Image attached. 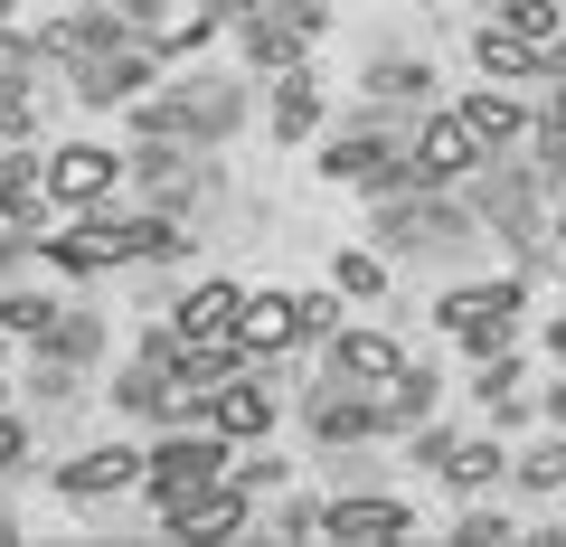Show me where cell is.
Returning <instances> with one entry per match:
<instances>
[{"label":"cell","mask_w":566,"mask_h":547,"mask_svg":"<svg viewBox=\"0 0 566 547\" xmlns=\"http://www.w3.org/2000/svg\"><path fill=\"white\" fill-rule=\"evenodd\" d=\"M472 236H482L472 199L424 189L416 170H397V180L368 189V245H378V255H397V264H453V255H472Z\"/></svg>","instance_id":"1"},{"label":"cell","mask_w":566,"mask_h":547,"mask_svg":"<svg viewBox=\"0 0 566 547\" xmlns=\"http://www.w3.org/2000/svg\"><path fill=\"white\" fill-rule=\"evenodd\" d=\"M133 123H142V133H170V143L218 151L227 133L245 123V85H237V76H180V85H151Z\"/></svg>","instance_id":"2"},{"label":"cell","mask_w":566,"mask_h":547,"mask_svg":"<svg viewBox=\"0 0 566 547\" xmlns=\"http://www.w3.org/2000/svg\"><path fill=\"white\" fill-rule=\"evenodd\" d=\"M538 199H547V170H538V161H510V151H491V161L472 170V218H482L520 264H538V245H547Z\"/></svg>","instance_id":"3"},{"label":"cell","mask_w":566,"mask_h":547,"mask_svg":"<svg viewBox=\"0 0 566 547\" xmlns=\"http://www.w3.org/2000/svg\"><path fill=\"white\" fill-rule=\"evenodd\" d=\"M48 255L66 264V274H95V264H161L180 255V227L161 218H104V208H85V227H66V236H48Z\"/></svg>","instance_id":"4"},{"label":"cell","mask_w":566,"mask_h":547,"mask_svg":"<svg viewBox=\"0 0 566 547\" xmlns=\"http://www.w3.org/2000/svg\"><path fill=\"white\" fill-rule=\"evenodd\" d=\"M406 143H416V114H387V104H368V114H349V133H331L322 143V180H349V189H378L406 170Z\"/></svg>","instance_id":"5"},{"label":"cell","mask_w":566,"mask_h":547,"mask_svg":"<svg viewBox=\"0 0 566 547\" xmlns=\"http://www.w3.org/2000/svg\"><path fill=\"white\" fill-rule=\"evenodd\" d=\"M520 312H528V284H520V274H491V284H453L444 303H434V322L482 359V349H510V340H520Z\"/></svg>","instance_id":"6"},{"label":"cell","mask_w":566,"mask_h":547,"mask_svg":"<svg viewBox=\"0 0 566 547\" xmlns=\"http://www.w3.org/2000/svg\"><path fill=\"white\" fill-rule=\"evenodd\" d=\"M331 29V0H255L237 20V48H245V66H264V76H283V66H303L312 57V39Z\"/></svg>","instance_id":"7"},{"label":"cell","mask_w":566,"mask_h":547,"mask_svg":"<svg viewBox=\"0 0 566 547\" xmlns=\"http://www.w3.org/2000/svg\"><path fill=\"white\" fill-rule=\"evenodd\" d=\"M303 425H312V444H368V434H387V406H378V387H359L349 368H312V387H303Z\"/></svg>","instance_id":"8"},{"label":"cell","mask_w":566,"mask_h":547,"mask_svg":"<svg viewBox=\"0 0 566 547\" xmlns=\"http://www.w3.org/2000/svg\"><path fill=\"white\" fill-rule=\"evenodd\" d=\"M161 57H170V48L151 39V29H133V39H114V48H95V57H76L66 76H76L85 104H133V95H151Z\"/></svg>","instance_id":"9"},{"label":"cell","mask_w":566,"mask_h":547,"mask_svg":"<svg viewBox=\"0 0 566 547\" xmlns=\"http://www.w3.org/2000/svg\"><path fill=\"white\" fill-rule=\"evenodd\" d=\"M482 161H491V151H482V133L463 123V104H453V114H416V143H406V170H416L424 189H463Z\"/></svg>","instance_id":"10"},{"label":"cell","mask_w":566,"mask_h":547,"mask_svg":"<svg viewBox=\"0 0 566 547\" xmlns=\"http://www.w3.org/2000/svg\"><path fill=\"white\" fill-rule=\"evenodd\" d=\"M180 425H208V434H227V444H264V425H274V387H264V378L189 387V397H180Z\"/></svg>","instance_id":"11"},{"label":"cell","mask_w":566,"mask_h":547,"mask_svg":"<svg viewBox=\"0 0 566 547\" xmlns=\"http://www.w3.org/2000/svg\"><path fill=\"white\" fill-rule=\"evenodd\" d=\"M227 434H208V425H189V434H170L161 453H142V491L151 501H189V491H208V482H227Z\"/></svg>","instance_id":"12"},{"label":"cell","mask_w":566,"mask_h":547,"mask_svg":"<svg viewBox=\"0 0 566 547\" xmlns=\"http://www.w3.org/2000/svg\"><path fill=\"white\" fill-rule=\"evenodd\" d=\"M416 463L434 472V482H444V491H463V501H472V491H491V482H501V472H510V453L491 444V434H453V425H416Z\"/></svg>","instance_id":"13"},{"label":"cell","mask_w":566,"mask_h":547,"mask_svg":"<svg viewBox=\"0 0 566 547\" xmlns=\"http://www.w3.org/2000/svg\"><path fill=\"white\" fill-rule=\"evenodd\" d=\"M133 180H142V199H161V208H189V199H208V189H218V170L199 161V143L142 133V143H133Z\"/></svg>","instance_id":"14"},{"label":"cell","mask_w":566,"mask_h":547,"mask_svg":"<svg viewBox=\"0 0 566 547\" xmlns=\"http://www.w3.org/2000/svg\"><path fill=\"white\" fill-rule=\"evenodd\" d=\"M406 528H416V509L387 501V491H340V501L322 509V538L331 547H397Z\"/></svg>","instance_id":"15"},{"label":"cell","mask_w":566,"mask_h":547,"mask_svg":"<svg viewBox=\"0 0 566 547\" xmlns=\"http://www.w3.org/2000/svg\"><path fill=\"white\" fill-rule=\"evenodd\" d=\"M245 501H255V491L227 472V482L189 491V501H161V528H170V538H237V528H245Z\"/></svg>","instance_id":"16"},{"label":"cell","mask_w":566,"mask_h":547,"mask_svg":"<svg viewBox=\"0 0 566 547\" xmlns=\"http://www.w3.org/2000/svg\"><path fill=\"white\" fill-rule=\"evenodd\" d=\"M123 170H133V161H114L104 143H66L57 161H48V199H57V208H104Z\"/></svg>","instance_id":"17"},{"label":"cell","mask_w":566,"mask_h":547,"mask_svg":"<svg viewBox=\"0 0 566 547\" xmlns=\"http://www.w3.org/2000/svg\"><path fill=\"white\" fill-rule=\"evenodd\" d=\"M293 340H303V303H293V293H245V312H237V349L245 359L274 368Z\"/></svg>","instance_id":"18"},{"label":"cell","mask_w":566,"mask_h":547,"mask_svg":"<svg viewBox=\"0 0 566 547\" xmlns=\"http://www.w3.org/2000/svg\"><path fill=\"white\" fill-rule=\"evenodd\" d=\"M114 39H133V20H123L114 0H95V10H66L57 29H39V57L76 66V57H95V48H114Z\"/></svg>","instance_id":"19"},{"label":"cell","mask_w":566,"mask_h":547,"mask_svg":"<svg viewBox=\"0 0 566 547\" xmlns=\"http://www.w3.org/2000/svg\"><path fill=\"white\" fill-rule=\"evenodd\" d=\"M264 133H274V143H312V133H322V76H312V66H283L274 76Z\"/></svg>","instance_id":"20"},{"label":"cell","mask_w":566,"mask_h":547,"mask_svg":"<svg viewBox=\"0 0 566 547\" xmlns=\"http://www.w3.org/2000/svg\"><path fill=\"white\" fill-rule=\"evenodd\" d=\"M538 48H547V39H528V29H510V20H482V29H472V66H482L491 85H528V76H538Z\"/></svg>","instance_id":"21"},{"label":"cell","mask_w":566,"mask_h":547,"mask_svg":"<svg viewBox=\"0 0 566 547\" xmlns=\"http://www.w3.org/2000/svg\"><path fill=\"white\" fill-rule=\"evenodd\" d=\"M133 482H142V453H123V444H95V453H76V463L57 472L66 501H114V491H133Z\"/></svg>","instance_id":"22"},{"label":"cell","mask_w":566,"mask_h":547,"mask_svg":"<svg viewBox=\"0 0 566 547\" xmlns=\"http://www.w3.org/2000/svg\"><path fill=\"white\" fill-rule=\"evenodd\" d=\"M237 312H245L237 284H189L180 312H170V330H180V340H237Z\"/></svg>","instance_id":"23"},{"label":"cell","mask_w":566,"mask_h":547,"mask_svg":"<svg viewBox=\"0 0 566 547\" xmlns=\"http://www.w3.org/2000/svg\"><path fill=\"white\" fill-rule=\"evenodd\" d=\"M463 123L482 133V151H520L528 133H538V114H528V104H510L501 85H482V95H463Z\"/></svg>","instance_id":"24"},{"label":"cell","mask_w":566,"mask_h":547,"mask_svg":"<svg viewBox=\"0 0 566 547\" xmlns=\"http://www.w3.org/2000/svg\"><path fill=\"white\" fill-rule=\"evenodd\" d=\"M48 208H57V199H48V170L29 161V151H20V161H0V218L20 227V236H39Z\"/></svg>","instance_id":"25"},{"label":"cell","mask_w":566,"mask_h":547,"mask_svg":"<svg viewBox=\"0 0 566 547\" xmlns=\"http://www.w3.org/2000/svg\"><path fill=\"white\" fill-rule=\"evenodd\" d=\"M331 368H349L359 387H387L406 368V349H397V330H340L331 340Z\"/></svg>","instance_id":"26"},{"label":"cell","mask_w":566,"mask_h":547,"mask_svg":"<svg viewBox=\"0 0 566 547\" xmlns=\"http://www.w3.org/2000/svg\"><path fill=\"white\" fill-rule=\"evenodd\" d=\"M434 397H444V378H434L424 359H406L397 378L378 387V406H387V434H397V425H424V415H434Z\"/></svg>","instance_id":"27"},{"label":"cell","mask_w":566,"mask_h":547,"mask_svg":"<svg viewBox=\"0 0 566 547\" xmlns=\"http://www.w3.org/2000/svg\"><path fill=\"white\" fill-rule=\"evenodd\" d=\"M424 95H434L424 57H368V104H424Z\"/></svg>","instance_id":"28"},{"label":"cell","mask_w":566,"mask_h":547,"mask_svg":"<svg viewBox=\"0 0 566 547\" xmlns=\"http://www.w3.org/2000/svg\"><path fill=\"white\" fill-rule=\"evenodd\" d=\"M114 397L133 406V415H170V406H180V378H170L161 359H133V368L114 378Z\"/></svg>","instance_id":"29"},{"label":"cell","mask_w":566,"mask_h":547,"mask_svg":"<svg viewBox=\"0 0 566 547\" xmlns=\"http://www.w3.org/2000/svg\"><path fill=\"white\" fill-rule=\"evenodd\" d=\"M39 349H48V359H66V368H85L104 349V322H95V312H57V330H48Z\"/></svg>","instance_id":"30"},{"label":"cell","mask_w":566,"mask_h":547,"mask_svg":"<svg viewBox=\"0 0 566 547\" xmlns=\"http://www.w3.org/2000/svg\"><path fill=\"white\" fill-rule=\"evenodd\" d=\"M510 482H520V491H538V501H547V491H566V434H547V444H528L520 463H510Z\"/></svg>","instance_id":"31"},{"label":"cell","mask_w":566,"mask_h":547,"mask_svg":"<svg viewBox=\"0 0 566 547\" xmlns=\"http://www.w3.org/2000/svg\"><path fill=\"white\" fill-rule=\"evenodd\" d=\"M0 330H10V340H48V330H57V303H39V293H0Z\"/></svg>","instance_id":"32"},{"label":"cell","mask_w":566,"mask_h":547,"mask_svg":"<svg viewBox=\"0 0 566 547\" xmlns=\"http://www.w3.org/2000/svg\"><path fill=\"white\" fill-rule=\"evenodd\" d=\"M331 274H340V293H359V303H378V293L397 284V274H387V255H378V245H359V255H340V264H331Z\"/></svg>","instance_id":"33"},{"label":"cell","mask_w":566,"mask_h":547,"mask_svg":"<svg viewBox=\"0 0 566 547\" xmlns=\"http://www.w3.org/2000/svg\"><path fill=\"white\" fill-rule=\"evenodd\" d=\"M293 303H303V340L293 349H331L340 340V293H293Z\"/></svg>","instance_id":"34"},{"label":"cell","mask_w":566,"mask_h":547,"mask_svg":"<svg viewBox=\"0 0 566 547\" xmlns=\"http://www.w3.org/2000/svg\"><path fill=\"white\" fill-rule=\"evenodd\" d=\"M491 20H510V29H528V39H557L566 29V0H501Z\"/></svg>","instance_id":"35"},{"label":"cell","mask_w":566,"mask_h":547,"mask_svg":"<svg viewBox=\"0 0 566 547\" xmlns=\"http://www.w3.org/2000/svg\"><path fill=\"white\" fill-rule=\"evenodd\" d=\"M501 538H520L501 509H463V519H453V547H501Z\"/></svg>","instance_id":"36"},{"label":"cell","mask_w":566,"mask_h":547,"mask_svg":"<svg viewBox=\"0 0 566 547\" xmlns=\"http://www.w3.org/2000/svg\"><path fill=\"white\" fill-rule=\"evenodd\" d=\"M528 161L547 170V189H566V123H538V151Z\"/></svg>","instance_id":"37"},{"label":"cell","mask_w":566,"mask_h":547,"mask_svg":"<svg viewBox=\"0 0 566 547\" xmlns=\"http://www.w3.org/2000/svg\"><path fill=\"white\" fill-rule=\"evenodd\" d=\"M255 0H199V20H189V39H208V29H237Z\"/></svg>","instance_id":"38"},{"label":"cell","mask_w":566,"mask_h":547,"mask_svg":"<svg viewBox=\"0 0 566 547\" xmlns=\"http://www.w3.org/2000/svg\"><path fill=\"white\" fill-rule=\"evenodd\" d=\"M322 509H331V501H293V509L274 519V538H322Z\"/></svg>","instance_id":"39"},{"label":"cell","mask_w":566,"mask_h":547,"mask_svg":"<svg viewBox=\"0 0 566 547\" xmlns=\"http://www.w3.org/2000/svg\"><path fill=\"white\" fill-rule=\"evenodd\" d=\"M237 482H245V491H283V463H274V453H245Z\"/></svg>","instance_id":"40"},{"label":"cell","mask_w":566,"mask_h":547,"mask_svg":"<svg viewBox=\"0 0 566 547\" xmlns=\"http://www.w3.org/2000/svg\"><path fill=\"white\" fill-rule=\"evenodd\" d=\"M20 453H29V425H20V415H0V472H20Z\"/></svg>","instance_id":"41"},{"label":"cell","mask_w":566,"mask_h":547,"mask_svg":"<svg viewBox=\"0 0 566 547\" xmlns=\"http://www.w3.org/2000/svg\"><path fill=\"white\" fill-rule=\"evenodd\" d=\"M538 76H547V85H566V29H557L547 48H538Z\"/></svg>","instance_id":"42"},{"label":"cell","mask_w":566,"mask_h":547,"mask_svg":"<svg viewBox=\"0 0 566 547\" xmlns=\"http://www.w3.org/2000/svg\"><path fill=\"white\" fill-rule=\"evenodd\" d=\"M114 10H123V20H133V29H151V20H161V10H170V0H114Z\"/></svg>","instance_id":"43"},{"label":"cell","mask_w":566,"mask_h":547,"mask_svg":"<svg viewBox=\"0 0 566 547\" xmlns=\"http://www.w3.org/2000/svg\"><path fill=\"white\" fill-rule=\"evenodd\" d=\"M547 359H566V312H557V322H547Z\"/></svg>","instance_id":"44"},{"label":"cell","mask_w":566,"mask_h":547,"mask_svg":"<svg viewBox=\"0 0 566 547\" xmlns=\"http://www.w3.org/2000/svg\"><path fill=\"white\" fill-rule=\"evenodd\" d=\"M547 425H566V387H547Z\"/></svg>","instance_id":"45"},{"label":"cell","mask_w":566,"mask_h":547,"mask_svg":"<svg viewBox=\"0 0 566 547\" xmlns=\"http://www.w3.org/2000/svg\"><path fill=\"white\" fill-rule=\"evenodd\" d=\"M10 538H20V528H10V519H0V547H10Z\"/></svg>","instance_id":"46"},{"label":"cell","mask_w":566,"mask_h":547,"mask_svg":"<svg viewBox=\"0 0 566 547\" xmlns=\"http://www.w3.org/2000/svg\"><path fill=\"white\" fill-rule=\"evenodd\" d=\"M472 10H501V0H472Z\"/></svg>","instance_id":"47"},{"label":"cell","mask_w":566,"mask_h":547,"mask_svg":"<svg viewBox=\"0 0 566 547\" xmlns=\"http://www.w3.org/2000/svg\"><path fill=\"white\" fill-rule=\"evenodd\" d=\"M557 245H566V218H557Z\"/></svg>","instance_id":"48"},{"label":"cell","mask_w":566,"mask_h":547,"mask_svg":"<svg viewBox=\"0 0 566 547\" xmlns=\"http://www.w3.org/2000/svg\"><path fill=\"white\" fill-rule=\"evenodd\" d=\"M0 10H10V0H0Z\"/></svg>","instance_id":"49"}]
</instances>
